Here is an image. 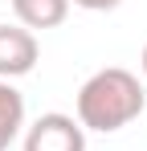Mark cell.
<instances>
[{"mask_svg": "<svg viewBox=\"0 0 147 151\" xmlns=\"http://www.w3.org/2000/svg\"><path fill=\"white\" fill-rule=\"evenodd\" d=\"M143 110H147V90L122 65H106V70L90 74L78 90V123L86 131H102V135L122 131Z\"/></svg>", "mask_w": 147, "mask_h": 151, "instance_id": "1", "label": "cell"}, {"mask_svg": "<svg viewBox=\"0 0 147 151\" xmlns=\"http://www.w3.org/2000/svg\"><path fill=\"white\" fill-rule=\"evenodd\" d=\"M12 12L29 33L33 29H57L70 17V0H12Z\"/></svg>", "mask_w": 147, "mask_h": 151, "instance_id": "4", "label": "cell"}, {"mask_svg": "<svg viewBox=\"0 0 147 151\" xmlns=\"http://www.w3.org/2000/svg\"><path fill=\"white\" fill-rule=\"evenodd\" d=\"M24 151H86V127L61 110H49L24 131Z\"/></svg>", "mask_w": 147, "mask_h": 151, "instance_id": "2", "label": "cell"}, {"mask_svg": "<svg viewBox=\"0 0 147 151\" xmlns=\"http://www.w3.org/2000/svg\"><path fill=\"white\" fill-rule=\"evenodd\" d=\"M78 8H86V12H110V8H119L122 0H70Z\"/></svg>", "mask_w": 147, "mask_h": 151, "instance_id": "6", "label": "cell"}, {"mask_svg": "<svg viewBox=\"0 0 147 151\" xmlns=\"http://www.w3.org/2000/svg\"><path fill=\"white\" fill-rule=\"evenodd\" d=\"M139 65H143V78H147V45H143V57H139Z\"/></svg>", "mask_w": 147, "mask_h": 151, "instance_id": "7", "label": "cell"}, {"mask_svg": "<svg viewBox=\"0 0 147 151\" xmlns=\"http://www.w3.org/2000/svg\"><path fill=\"white\" fill-rule=\"evenodd\" d=\"M37 57H41V45L24 25H0V82L33 74Z\"/></svg>", "mask_w": 147, "mask_h": 151, "instance_id": "3", "label": "cell"}, {"mask_svg": "<svg viewBox=\"0 0 147 151\" xmlns=\"http://www.w3.org/2000/svg\"><path fill=\"white\" fill-rule=\"evenodd\" d=\"M21 127H24V94L12 82H0V151L12 147Z\"/></svg>", "mask_w": 147, "mask_h": 151, "instance_id": "5", "label": "cell"}]
</instances>
